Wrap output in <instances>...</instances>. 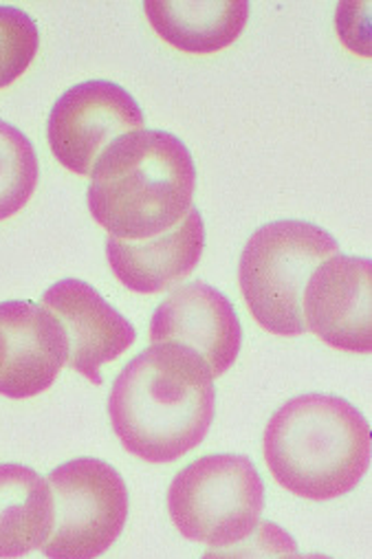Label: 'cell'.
<instances>
[{
    "instance_id": "obj_6",
    "label": "cell",
    "mask_w": 372,
    "mask_h": 559,
    "mask_svg": "<svg viewBox=\"0 0 372 559\" xmlns=\"http://www.w3.org/2000/svg\"><path fill=\"white\" fill-rule=\"evenodd\" d=\"M56 522L40 548L49 559H97L129 520V489L121 474L99 459L58 465L47 478Z\"/></svg>"
},
{
    "instance_id": "obj_15",
    "label": "cell",
    "mask_w": 372,
    "mask_h": 559,
    "mask_svg": "<svg viewBox=\"0 0 372 559\" xmlns=\"http://www.w3.org/2000/svg\"><path fill=\"white\" fill-rule=\"evenodd\" d=\"M40 164L29 139L12 123L0 121V221L16 216L34 197Z\"/></svg>"
},
{
    "instance_id": "obj_2",
    "label": "cell",
    "mask_w": 372,
    "mask_h": 559,
    "mask_svg": "<svg viewBox=\"0 0 372 559\" xmlns=\"http://www.w3.org/2000/svg\"><path fill=\"white\" fill-rule=\"evenodd\" d=\"M196 168L188 146L166 130H135L101 153L91 173V216L112 238L148 240L192 210Z\"/></svg>"
},
{
    "instance_id": "obj_1",
    "label": "cell",
    "mask_w": 372,
    "mask_h": 559,
    "mask_svg": "<svg viewBox=\"0 0 372 559\" xmlns=\"http://www.w3.org/2000/svg\"><path fill=\"white\" fill-rule=\"evenodd\" d=\"M216 414L207 364L177 344H153L110 390L108 416L123 450L146 463H175L207 437Z\"/></svg>"
},
{
    "instance_id": "obj_9",
    "label": "cell",
    "mask_w": 372,
    "mask_h": 559,
    "mask_svg": "<svg viewBox=\"0 0 372 559\" xmlns=\"http://www.w3.org/2000/svg\"><path fill=\"white\" fill-rule=\"evenodd\" d=\"M67 364V331L47 307L0 302V394L32 399L49 390Z\"/></svg>"
},
{
    "instance_id": "obj_4",
    "label": "cell",
    "mask_w": 372,
    "mask_h": 559,
    "mask_svg": "<svg viewBox=\"0 0 372 559\" xmlns=\"http://www.w3.org/2000/svg\"><path fill=\"white\" fill-rule=\"evenodd\" d=\"M337 253V240L313 223L278 221L256 229L238 266L240 292L254 320L280 337L307 333L304 287L313 271Z\"/></svg>"
},
{
    "instance_id": "obj_16",
    "label": "cell",
    "mask_w": 372,
    "mask_h": 559,
    "mask_svg": "<svg viewBox=\"0 0 372 559\" xmlns=\"http://www.w3.org/2000/svg\"><path fill=\"white\" fill-rule=\"evenodd\" d=\"M40 34L29 14L0 5V88L14 84L34 62Z\"/></svg>"
},
{
    "instance_id": "obj_13",
    "label": "cell",
    "mask_w": 372,
    "mask_h": 559,
    "mask_svg": "<svg viewBox=\"0 0 372 559\" xmlns=\"http://www.w3.org/2000/svg\"><path fill=\"white\" fill-rule=\"evenodd\" d=\"M144 10L161 40L196 56L216 53L236 43L250 19V3L244 0H157Z\"/></svg>"
},
{
    "instance_id": "obj_17",
    "label": "cell",
    "mask_w": 372,
    "mask_h": 559,
    "mask_svg": "<svg viewBox=\"0 0 372 559\" xmlns=\"http://www.w3.org/2000/svg\"><path fill=\"white\" fill-rule=\"evenodd\" d=\"M298 552V544L289 531L276 522H261L250 537L238 544L212 548L201 559H280L285 555Z\"/></svg>"
},
{
    "instance_id": "obj_10",
    "label": "cell",
    "mask_w": 372,
    "mask_h": 559,
    "mask_svg": "<svg viewBox=\"0 0 372 559\" xmlns=\"http://www.w3.org/2000/svg\"><path fill=\"white\" fill-rule=\"evenodd\" d=\"M151 342L196 353L218 379L238 359L242 329L227 296L205 283H190L159 305L151 320Z\"/></svg>"
},
{
    "instance_id": "obj_7",
    "label": "cell",
    "mask_w": 372,
    "mask_h": 559,
    "mask_svg": "<svg viewBox=\"0 0 372 559\" xmlns=\"http://www.w3.org/2000/svg\"><path fill=\"white\" fill-rule=\"evenodd\" d=\"M142 106L106 80L71 86L51 108L47 139L53 157L73 175L91 177L95 162L115 139L144 130Z\"/></svg>"
},
{
    "instance_id": "obj_5",
    "label": "cell",
    "mask_w": 372,
    "mask_h": 559,
    "mask_svg": "<svg viewBox=\"0 0 372 559\" xmlns=\"http://www.w3.org/2000/svg\"><path fill=\"white\" fill-rule=\"evenodd\" d=\"M265 509V483L240 454H212L183 467L168 489L177 531L196 544L223 548L250 537Z\"/></svg>"
},
{
    "instance_id": "obj_8",
    "label": "cell",
    "mask_w": 372,
    "mask_h": 559,
    "mask_svg": "<svg viewBox=\"0 0 372 559\" xmlns=\"http://www.w3.org/2000/svg\"><path fill=\"white\" fill-rule=\"evenodd\" d=\"M372 262L368 258L331 255L304 287V326L324 344L368 355L372 353Z\"/></svg>"
},
{
    "instance_id": "obj_3",
    "label": "cell",
    "mask_w": 372,
    "mask_h": 559,
    "mask_svg": "<svg viewBox=\"0 0 372 559\" xmlns=\"http://www.w3.org/2000/svg\"><path fill=\"white\" fill-rule=\"evenodd\" d=\"M263 454L283 489L307 500H335L350 493L370 467V426L346 399L309 392L274 412Z\"/></svg>"
},
{
    "instance_id": "obj_18",
    "label": "cell",
    "mask_w": 372,
    "mask_h": 559,
    "mask_svg": "<svg viewBox=\"0 0 372 559\" xmlns=\"http://www.w3.org/2000/svg\"><path fill=\"white\" fill-rule=\"evenodd\" d=\"M280 559H333L328 555H322V552H307V555H300V552H291V555H285Z\"/></svg>"
},
{
    "instance_id": "obj_12",
    "label": "cell",
    "mask_w": 372,
    "mask_h": 559,
    "mask_svg": "<svg viewBox=\"0 0 372 559\" xmlns=\"http://www.w3.org/2000/svg\"><path fill=\"white\" fill-rule=\"evenodd\" d=\"M205 247L201 212L192 207L170 231L148 240H119L108 236L106 258L119 283L142 296H155L188 277Z\"/></svg>"
},
{
    "instance_id": "obj_14",
    "label": "cell",
    "mask_w": 372,
    "mask_h": 559,
    "mask_svg": "<svg viewBox=\"0 0 372 559\" xmlns=\"http://www.w3.org/2000/svg\"><path fill=\"white\" fill-rule=\"evenodd\" d=\"M56 522L53 493L36 469L0 465V559H19L43 548Z\"/></svg>"
},
{
    "instance_id": "obj_11",
    "label": "cell",
    "mask_w": 372,
    "mask_h": 559,
    "mask_svg": "<svg viewBox=\"0 0 372 559\" xmlns=\"http://www.w3.org/2000/svg\"><path fill=\"white\" fill-rule=\"evenodd\" d=\"M43 307L67 331L69 366L95 385L104 381L101 366L121 357L137 340L135 326L82 280H60L45 292Z\"/></svg>"
}]
</instances>
